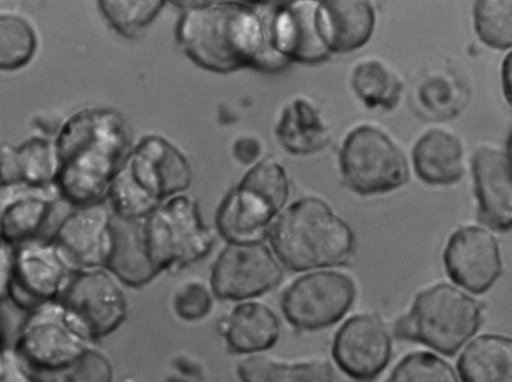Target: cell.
Instances as JSON below:
<instances>
[{"label": "cell", "instance_id": "ac0fdd59", "mask_svg": "<svg viewBox=\"0 0 512 382\" xmlns=\"http://www.w3.org/2000/svg\"><path fill=\"white\" fill-rule=\"evenodd\" d=\"M59 198L55 185L0 182V239L9 247L47 236Z\"/></svg>", "mask_w": 512, "mask_h": 382}, {"label": "cell", "instance_id": "9a60e30c", "mask_svg": "<svg viewBox=\"0 0 512 382\" xmlns=\"http://www.w3.org/2000/svg\"><path fill=\"white\" fill-rule=\"evenodd\" d=\"M391 335L382 319L373 313L347 319L335 333L332 356L337 366L358 381H371L388 365Z\"/></svg>", "mask_w": 512, "mask_h": 382}, {"label": "cell", "instance_id": "ffe728a7", "mask_svg": "<svg viewBox=\"0 0 512 382\" xmlns=\"http://www.w3.org/2000/svg\"><path fill=\"white\" fill-rule=\"evenodd\" d=\"M318 33L330 53H349L363 47L375 27V11L369 1H317Z\"/></svg>", "mask_w": 512, "mask_h": 382}, {"label": "cell", "instance_id": "3957f363", "mask_svg": "<svg viewBox=\"0 0 512 382\" xmlns=\"http://www.w3.org/2000/svg\"><path fill=\"white\" fill-rule=\"evenodd\" d=\"M272 252L294 272L338 266L354 254L351 227L321 198H300L283 209L268 234Z\"/></svg>", "mask_w": 512, "mask_h": 382}, {"label": "cell", "instance_id": "f1b7e54d", "mask_svg": "<svg viewBox=\"0 0 512 382\" xmlns=\"http://www.w3.org/2000/svg\"><path fill=\"white\" fill-rule=\"evenodd\" d=\"M350 82L357 97L371 109H394L404 88L400 78L377 60H366L356 65Z\"/></svg>", "mask_w": 512, "mask_h": 382}, {"label": "cell", "instance_id": "e0dca14e", "mask_svg": "<svg viewBox=\"0 0 512 382\" xmlns=\"http://www.w3.org/2000/svg\"><path fill=\"white\" fill-rule=\"evenodd\" d=\"M316 6L317 1H270L268 39L290 63L318 64L330 58L317 30Z\"/></svg>", "mask_w": 512, "mask_h": 382}, {"label": "cell", "instance_id": "277c9868", "mask_svg": "<svg viewBox=\"0 0 512 382\" xmlns=\"http://www.w3.org/2000/svg\"><path fill=\"white\" fill-rule=\"evenodd\" d=\"M192 181L186 155L165 137L149 134L132 145L107 199L115 216L144 219L166 199L184 193Z\"/></svg>", "mask_w": 512, "mask_h": 382}, {"label": "cell", "instance_id": "e575fe53", "mask_svg": "<svg viewBox=\"0 0 512 382\" xmlns=\"http://www.w3.org/2000/svg\"><path fill=\"white\" fill-rule=\"evenodd\" d=\"M213 292L201 280L183 282L175 291L172 305L175 314L187 322L205 318L213 307Z\"/></svg>", "mask_w": 512, "mask_h": 382}, {"label": "cell", "instance_id": "f35d334b", "mask_svg": "<svg viewBox=\"0 0 512 382\" xmlns=\"http://www.w3.org/2000/svg\"><path fill=\"white\" fill-rule=\"evenodd\" d=\"M10 247L0 254V302L7 300L10 280Z\"/></svg>", "mask_w": 512, "mask_h": 382}, {"label": "cell", "instance_id": "7a4b0ae2", "mask_svg": "<svg viewBox=\"0 0 512 382\" xmlns=\"http://www.w3.org/2000/svg\"><path fill=\"white\" fill-rule=\"evenodd\" d=\"M54 146V181L62 202L72 208L103 203L132 147L131 129L118 110L83 108L64 120Z\"/></svg>", "mask_w": 512, "mask_h": 382}, {"label": "cell", "instance_id": "83f0119b", "mask_svg": "<svg viewBox=\"0 0 512 382\" xmlns=\"http://www.w3.org/2000/svg\"><path fill=\"white\" fill-rule=\"evenodd\" d=\"M241 382H332L333 369L324 360L281 362L268 356L253 354L237 368Z\"/></svg>", "mask_w": 512, "mask_h": 382}, {"label": "cell", "instance_id": "ba28073f", "mask_svg": "<svg viewBox=\"0 0 512 382\" xmlns=\"http://www.w3.org/2000/svg\"><path fill=\"white\" fill-rule=\"evenodd\" d=\"M91 345L77 320L54 301L25 313L12 346L38 379L62 371Z\"/></svg>", "mask_w": 512, "mask_h": 382}, {"label": "cell", "instance_id": "1f68e13d", "mask_svg": "<svg viewBox=\"0 0 512 382\" xmlns=\"http://www.w3.org/2000/svg\"><path fill=\"white\" fill-rule=\"evenodd\" d=\"M162 0H101L98 8L108 24L123 37H134L163 10Z\"/></svg>", "mask_w": 512, "mask_h": 382}, {"label": "cell", "instance_id": "d4e9b609", "mask_svg": "<svg viewBox=\"0 0 512 382\" xmlns=\"http://www.w3.org/2000/svg\"><path fill=\"white\" fill-rule=\"evenodd\" d=\"M58 160L54 142L32 137L18 146L0 147V182L54 185Z\"/></svg>", "mask_w": 512, "mask_h": 382}, {"label": "cell", "instance_id": "7402d4cb", "mask_svg": "<svg viewBox=\"0 0 512 382\" xmlns=\"http://www.w3.org/2000/svg\"><path fill=\"white\" fill-rule=\"evenodd\" d=\"M105 268L119 282L131 287H141L159 273L148 254L143 219H124L113 214V242Z\"/></svg>", "mask_w": 512, "mask_h": 382}, {"label": "cell", "instance_id": "8d00e7d4", "mask_svg": "<svg viewBox=\"0 0 512 382\" xmlns=\"http://www.w3.org/2000/svg\"><path fill=\"white\" fill-rule=\"evenodd\" d=\"M261 150L262 146L259 140L251 136L239 137L232 146L234 158L244 165L257 163Z\"/></svg>", "mask_w": 512, "mask_h": 382}, {"label": "cell", "instance_id": "8fae6325", "mask_svg": "<svg viewBox=\"0 0 512 382\" xmlns=\"http://www.w3.org/2000/svg\"><path fill=\"white\" fill-rule=\"evenodd\" d=\"M357 290L352 278L316 271L293 281L282 293L281 310L294 328L316 331L339 322L352 307Z\"/></svg>", "mask_w": 512, "mask_h": 382}, {"label": "cell", "instance_id": "52a82bcc", "mask_svg": "<svg viewBox=\"0 0 512 382\" xmlns=\"http://www.w3.org/2000/svg\"><path fill=\"white\" fill-rule=\"evenodd\" d=\"M143 232L149 257L159 273L200 260L214 244L196 199L185 193L166 199L147 215Z\"/></svg>", "mask_w": 512, "mask_h": 382}, {"label": "cell", "instance_id": "484cf974", "mask_svg": "<svg viewBox=\"0 0 512 382\" xmlns=\"http://www.w3.org/2000/svg\"><path fill=\"white\" fill-rule=\"evenodd\" d=\"M462 382H512V340L484 334L464 349L457 361Z\"/></svg>", "mask_w": 512, "mask_h": 382}, {"label": "cell", "instance_id": "5b68a950", "mask_svg": "<svg viewBox=\"0 0 512 382\" xmlns=\"http://www.w3.org/2000/svg\"><path fill=\"white\" fill-rule=\"evenodd\" d=\"M285 168L265 157L252 165L220 202L215 226L227 243L262 242L289 197Z\"/></svg>", "mask_w": 512, "mask_h": 382}, {"label": "cell", "instance_id": "603a6c76", "mask_svg": "<svg viewBox=\"0 0 512 382\" xmlns=\"http://www.w3.org/2000/svg\"><path fill=\"white\" fill-rule=\"evenodd\" d=\"M463 147L454 134L441 129L425 132L414 144L412 162L417 176L429 185H449L464 172Z\"/></svg>", "mask_w": 512, "mask_h": 382}, {"label": "cell", "instance_id": "4fadbf2b", "mask_svg": "<svg viewBox=\"0 0 512 382\" xmlns=\"http://www.w3.org/2000/svg\"><path fill=\"white\" fill-rule=\"evenodd\" d=\"M283 275L281 264L263 242L228 243L213 263L210 288L221 299L245 301L277 287Z\"/></svg>", "mask_w": 512, "mask_h": 382}, {"label": "cell", "instance_id": "7c38bea8", "mask_svg": "<svg viewBox=\"0 0 512 382\" xmlns=\"http://www.w3.org/2000/svg\"><path fill=\"white\" fill-rule=\"evenodd\" d=\"M58 301L93 342L113 333L127 315L125 294L106 268L74 272Z\"/></svg>", "mask_w": 512, "mask_h": 382}, {"label": "cell", "instance_id": "30bf717a", "mask_svg": "<svg viewBox=\"0 0 512 382\" xmlns=\"http://www.w3.org/2000/svg\"><path fill=\"white\" fill-rule=\"evenodd\" d=\"M9 300L24 313L58 301L73 271L50 236H41L10 247Z\"/></svg>", "mask_w": 512, "mask_h": 382}, {"label": "cell", "instance_id": "cb8c5ba5", "mask_svg": "<svg viewBox=\"0 0 512 382\" xmlns=\"http://www.w3.org/2000/svg\"><path fill=\"white\" fill-rule=\"evenodd\" d=\"M274 134L286 152L298 156L314 154L330 141L329 129L319 111L302 97L292 99L282 108Z\"/></svg>", "mask_w": 512, "mask_h": 382}, {"label": "cell", "instance_id": "44dd1931", "mask_svg": "<svg viewBox=\"0 0 512 382\" xmlns=\"http://www.w3.org/2000/svg\"><path fill=\"white\" fill-rule=\"evenodd\" d=\"M219 330L229 350L253 355L275 345L280 336V322L269 306L245 300L221 319Z\"/></svg>", "mask_w": 512, "mask_h": 382}, {"label": "cell", "instance_id": "f546056e", "mask_svg": "<svg viewBox=\"0 0 512 382\" xmlns=\"http://www.w3.org/2000/svg\"><path fill=\"white\" fill-rule=\"evenodd\" d=\"M36 49V33L25 18L0 14V70L22 68L33 58Z\"/></svg>", "mask_w": 512, "mask_h": 382}, {"label": "cell", "instance_id": "60d3db41", "mask_svg": "<svg viewBox=\"0 0 512 382\" xmlns=\"http://www.w3.org/2000/svg\"><path fill=\"white\" fill-rule=\"evenodd\" d=\"M9 246L3 243V241L0 239V254Z\"/></svg>", "mask_w": 512, "mask_h": 382}, {"label": "cell", "instance_id": "5bb4252c", "mask_svg": "<svg viewBox=\"0 0 512 382\" xmlns=\"http://www.w3.org/2000/svg\"><path fill=\"white\" fill-rule=\"evenodd\" d=\"M50 238L73 272L105 268L113 242V213L104 202L72 208Z\"/></svg>", "mask_w": 512, "mask_h": 382}, {"label": "cell", "instance_id": "ab89813d", "mask_svg": "<svg viewBox=\"0 0 512 382\" xmlns=\"http://www.w3.org/2000/svg\"><path fill=\"white\" fill-rule=\"evenodd\" d=\"M5 344L6 343H5L4 327H3L2 320L0 317V348L3 347Z\"/></svg>", "mask_w": 512, "mask_h": 382}, {"label": "cell", "instance_id": "74e56055", "mask_svg": "<svg viewBox=\"0 0 512 382\" xmlns=\"http://www.w3.org/2000/svg\"><path fill=\"white\" fill-rule=\"evenodd\" d=\"M64 120V117L57 111H40L31 118V125L46 136L56 137Z\"/></svg>", "mask_w": 512, "mask_h": 382}, {"label": "cell", "instance_id": "9c48e42d", "mask_svg": "<svg viewBox=\"0 0 512 382\" xmlns=\"http://www.w3.org/2000/svg\"><path fill=\"white\" fill-rule=\"evenodd\" d=\"M339 167L346 185L363 196L390 192L409 178L402 150L386 133L366 124L351 130L343 140Z\"/></svg>", "mask_w": 512, "mask_h": 382}, {"label": "cell", "instance_id": "2e32d148", "mask_svg": "<svg viewBox=\"0 0 512 382\" xmlns=\"http://www.w3.org/2000/svg\"><path fill=\"white\" fill-rule=\"evenodd\" d=\"M445 270L462 288L481 294L502 273L498 243L492 233L479 226H463L449 237L443 252Z\"/></svg>", "mask_w": 512, "mask_h": 382}, {"label": "cell", "instance_id": "8992f818", "mask_svg": "<svg viewBox=\"0 0 512 382\" xmlns=\"http://www.w3.org/2000/svg\"><path fill=\"white\" fill-rule=\"evenodd\" d=\"M482 310L462 290L439 283L417 294L410 310L395 323L394 334L452 356L478 331Z\"/></svg>", "mask_w": 512, "mask_h": 382}, {"label": "cell", "instance_id": "d6a6232c", "mask_svg": "<svg viewBox=\"0 0 512 382\" xmlns=\"http://www.w3.org/2000/svg\"><path fill=\"white\" fill-rule=\"evenodd\" d=\"M385 382H458L452 366L430 352L406 355Z\"/></svg>", "mask_w": 512, "mask_h": 382}, {"label": "cell", "instance_id": "d590c367", "mask_svg": "<svg viewBox=\"0 0 512 382\" xmlns=\"http://www.w3.org/2000/svg\"><path fill=\"white\" fill-rule=\"evenodd\" d=\"M0 382H38L12 345L0 348Z\"/></svg>", "mask_w": 512, "mask_h": 382}, {"label": "cell", "instance_id": "d6986e66", "mask_svg": "<svg viewBox=\"0 0 512 382\" xmlns=\"http://www.w3.org/2000/svg\"><path fill=\"white\" fill-rule=\"evenodd\" d=\"M477 217L485 226L506 232L512 226L510 156L492 147L478 148L472 157Z\"/></svg>", "mask_w": 512, "mask_h": 382}, {"label": "cell", "instance_id": "836d02e7", "mask_svg": "<svg viewBox=\"0 0 512 382\" xmlns=\"http://www.w3.org/2000/svg\"><path fill=\"white\" fill-rule=\"evenodd\" d=\"M37 380L38 382H113V367L109 358L91 345L62 371Z\"/></svg>", "mask_w": 512, "mask_h": 382}, {"label": "cell", "instance_id": "6da1fadb", "mask_svg": "<svg viewBox=\"0 0 512 382\" xmlns=\"http://www.w3.org/2000/svg\"><path fill=\"white\" fill-rule=\"evenodd\" d=\"M175 37L197 66L216 73L253 68L277 73L291 63L268 39L270 1H181Z\"/></svg>", "mask_w": 512, "mask_h": 382}, {"label": "cell", "instance_id": "4316f807", "mask_svg": "<svg viewBox=\"0 0 512 382\" xmlns=\"http://www.w3.org/2000/svg\"><path fill=\"white\" fill-rule=\"evenodd\" d=\"M467 84L453 71L434 70L424 75L415 88V103L430 120H450L466 106Z\"/></svg>", "mask_w": 512, "mask_h": 382}, {"label": "cell", "instance_id": "4dcf8cb0", "mask_svg": "<svg viewBox=\"0 0 512 382\" xmlns=\"http://www.w3.org/2000/svg\"><path fill=\"white\" fill-rule=\"evenodd\" d=\"M474 29L488 47L498 50L512 45V0H479L473 7Z\"/></svg>", "mask_w": 512, "mask_h": 382}]
</instances>
